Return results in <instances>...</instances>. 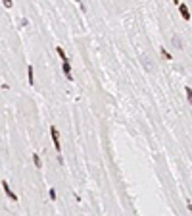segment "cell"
<instances>
[{"label":"cell","instance_id":"11","mask_svg":"<svg viewBox=\"0 0 192 216\" xmlns=\"http://www.w3.org/2000/svg\"><path fill=\"white\" fill-rule=\"evenodd\" d=\"M50 197H52V199H54V201H56V189H54V187H52V189H50Z\"/></svg>","mask_w":192,"mask_h":216},{"label":"cell","instance_id":"9","mask_svg":"<svg viewBox=\"0 0 192 216\" xmlns=\"http://www.w3.org/2000/svg\"><path fill=\"white\" fill-rule=\"evenodd\" d=\"M173 44H175V47H179V48H180V47H183V41H180L179 37H173Z\"/></svg>","mask_w":192,"mask_h":216},{"label":"cell","instance_id":"1","mask_svg":"<svg viewBox=\"0 0 192 216\" xmlns=\"http://www.w3.org/2000/svg\"><path fill=\"white\" fill-rule=\"evenodd\" d=\"M50 133H52V141H54V147H56V151H58V154L62 153V145H60V133L58 129H56L54 126L50 128Z\"/></svg>","mask_w":192,"mask_h":216},{"label":"cell","instance_id":"2","mask_svg":"<svg viewBox=\"0 0 192 216\" xmlns=\"http://www.w3.org/2000/svg\"><path fill=\"white\" fill-rule=\"evenodd\" d=\"M2 187H4V193H6V195H8L10 199H12V201H17V195H16V193H14L12 189H10L8 181H2Z\"/></svg>","mask_w":192,"mask_h":216},{"label":"cell","instance_id":"5","mask_svg":"<svg viewBox=\"0 0 192 216\" xmlns=\"http://www.w3.org/2000/svg\"><path fill=\"white\" fill-rule=\"evenodd\" d=\"M56 52H58V56L62 58V62H69V60H67V56H65V50L62 47H56Z\"/></svg>","mask_w":192,"mask_h":216},{"label":"cell","instance_id":"10","mask_svg":"<svg viewBox=\"0 0 192 216\" xmlns=\"http://www.w3.org/2000/svg\"><path fill=\"white\" fill-rule=\"evenodd\" d=\"M162 54L165 56V58H167V60H171V58H173V56H171V54H169V52H167L165 48H162Z\"/></svg>","mask_w":192,"mask_h":216},{"label":"cell","instance_id":"8","mask_svg":"<svg viewBox=\"0 0 192 216\" xmlns=\"http://www.w3.org/2000/svg\"><path fill=\"white\" fill-rule=\"evenodd\" d=\"M185 93H186V98H188V102L192 104V89H190V87H185Z\"/></svg>","mask_w":192,"mask_h":216},{"label":"cell","instance_id":"7","mask_svg":"<svg viewBox=\"0 0 192 216\" xmlns=\"http://www.w3.org/2000/svg\"><path fill=\"white\" fill-rule=\"evenodd\" d=\"M27 75H29V83H35V75H33V66L27 68Z\"/></svg>","mask_w":192,"mask_h":216},{"label":"cell","instance_id":"6","mask_svg":"<svg viewBox=\"0 0 192 216\" xmlns=\"http://www.w3.org/2000/svg\"><path fill=\"white\" fill-rule=\"evenodd\" d=\"M33 162H35V166H37V168H40V166H42V160H40V156H39L37 153L33 154Z\"/></svg>","mask_w":192,"mask_h":216},{"label":"cell","instance_id":"12","mask_svg":"<svg viewBox=\"0 0 192 216\" xmlns=\"http://www.w3.org/2000/svg\"><path fill=\"white\" fill-rule=\"evenodd\" d=\"M188 210H190V212H192V203H188Z\"/></svg>","mask_w":192,"mask_h":216},{"label":"cell","instance_id":"3","mask_svg":"<svg viewBox=\"0 0 192 216\" xmlns=\"http://www.w3.org/2000/svg\"><path fill=\"white\" fill-rule=\"evenodd\" d=\"M179 12H180V16H183L185 19H190V18H192V16H190V12H188V6H186V4H183V2L179 4Z\"/></svg>","mask_w":192,"mask_h":216},{"label":"cell","instance_id":"4","mask_svg":"<svg viewBox=\"0 0 192 216\" xmlns=\"http://www.w3.org/2000/svg\"><path fill=\"white\" fill-rule=\"evenodd\" d=\"M63 73H65V77L69 79V81L73 79V75H71V64L69 62H63Z\"/></svg>","mask_w":192,"mask_h":216}]
</instances>
